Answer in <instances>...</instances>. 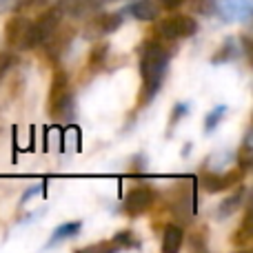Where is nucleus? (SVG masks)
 <instances>
[{
	"mask_svg": "<svg viewBox=\"0 0 253 253\" xmlns=\"http://www.w3.org/2000/svg\"><path fill=\"white\" fill-rule=\"evenodd\" d=\"M38 191H40V187H31V189H27V193L22 196V202H27L31 196H34V193H38Z\"/></svg>",
	"mask_w": 253,
	"mask_h": 253,
	"instance_id": "28",
	"label": "nucleus"
},
{
	"mask_svg": "<svg viewBox=\"0 0 253 253\" xmlns=\"http://www.w3.org/2000/svg\"><path fill=\"white\" fill-rule=\"evenodd\" d=\"M184 242V229L180 224H167L162 231V251L165 253H175Z\"/></svg>",
	"mask_w": 253,
	"mask_h": 253,
	"instance_id": "12",
	"label": "nucleus"
},
{
	"mask_svg": "<svg viewBox=\"0 0 253 253\" xmlns=\"http://www.w3.org/2000/svg\"><path fill=\"white\" fill-rule=\"evenodd\" d=\"M184 0H158V4L160 7H165V9H175V7H180Z\"/></svg>",
	"mask_w": 253,
	"mask_h": 253,
	"instance_id": "26",
	"label": "nucleus"
},
{
	"mask_svg": "<svg viewBox=\"0 0 253 253\" xmlns=\"http://www.w3.org/2000/svg\"><path fill=\"white\" fill-rule=\"evenodd\" d=\"M224 114H227V105H218L207 114V118H205V131L207 133H213V131L218 129V125L222 123Z\"/></svg>",
	"mask_w": 253,
	"mask_h": 253,
	"instance_id": "17",
	"label": "nucleus"
},
{
	"mask_svg": "<svg viewBox=\"0 0 253 253\" xmlns=\"http://www.w3.org/2000/svg\"><path fill=\"white\" fill-rule=\"evenodd\" d=\"M129 171L131 173H142V171H147V158L135 156L133 160H131V165H129Z\"/></svg>",
	"mask_w": 253,
	"mask_h": 253,
	"instance_id": "24",
	"label": "nucleus"
},
{
	"mask_svg": "<svg viewBox=\"0 0 253 253\" xmlns=\"http://www.w3.org/2000/svg\"><path fill=\"white\" fill-rule=\"evenodd\" d=\"M114 245L118 247V249H140V240L135 238L133 231H129V229L116 233V236H114Z\"/></svg>",
	"mask_w": 253,
	"mask_h": 253,
	"instance_id": "18",
	"label": "nucleus"
},
{
	"mask_svg": "<svg viewBox=\"0 0 253 253\" xmlns=\"http://www.w3.org/2000/svg\"><path fill=\"white\" fill-rule=\"evenodd\" d=\"M227 7L233 16L242 18V20H247V18L251 16V0H231Z\"/></svg>",
	"mask_w": 253,
	"mask_h": 253,
	"instance_id": "20",
	"label": "nucleus"
},
{
	"mask_svg": "<svg viewBox=\"0 0 253 253\" xmlns=\"http://www.w3.org/2000/svg\"><path fill=\"white\" fill-rule=\"evenodd\" d=\"M49 0H16L13 2V9L18 13H29V11H36V9H42Z\"/></svg>",
	"mask_w": 253,
	"mask_h": 253,
	"instance_id": "22",
	"label": "nucleus"
},
{
	"mask_svg": "<svg viewBox=\"0 0 253 253\" xmlns=\"http://www.w3.org/2000/svg\"><path fill=\"white\" fill-rule=\"evenodd\" d=\"M245 175H247V171L240 169V167L227 171V173H205L200 178V187L207 193H220V191H227V189L240 184L245 180Z\"/></svg>",
	"mask_w": 253,
	"mask_h": 253,
	"instance_id": "6",
	"label": "nucleus"
},
{
	"mask_svg": "<svg viewBox=\"0 0 253 253\" xmlns=\"http://www.w3.org/2000/svg\"><path fill=\"white\" fill-rule=\"evenodd\" d=\"M11 65H13L11 53H0V80L4 78V74H7L9 69H11Z\"/></svg>",
	"mask_w": 253,
	"mask_h": 253,
	"instance_id": "25",
	"label": "nucleus"
},
{
	"mask_svg": "<svg viewBox=\"0 0 253 253\" xmlns=\"http://www.w3.org/2000/svg\"><path fill=\"white\" fill-rule=\"evenodd\" d=\"M60 22H62V11L58 7H49L31 22L29 27V36H27V42L25 49H36V47H42L58 29H60Z\"/></svg>",
	"mask_w": 253,
	"mask_h": 253,
	"instance_id": "3",
	"label": "nucleus"
},
{
	"mask_svg": "<svg viewBox=\"0 0 253 253\" xmlns=\"http://www.w3.org/2000/svg\"><path fill=\"white\" fill-rule=\"evenodd\" d=\"M238 53H240V49H238V40L236 38H227L222 42V47H220L218 51L213 53L211 62H213V65H227V62L236 60Z\"/></svg>",
	"mask_w": 253,
	"mask_h": 253,
	"instance_id": "15",
	"label": "nucleus"
},
{
	"mask_svg": "<svg viewBox=\"0 0 253 253\" xmlns=\"http://www.w3.org/2000/svg\"><path fill=\"white\" fill-rule=\"evenodd\" d=\"M74 89L67 71H56L49 87V116L53 120H71L74 118Z\"/></svg>",
	"mask_w": 253,
	"mask_h": 253,
	"instance_id": "2",
	"label": "nucleus"
},
{
	"mask_svg": "<svg viewBox=\"0 0 253 253\" xmlns=\"http://www.w3.org/2000/svg\"><path fill=\"white\" fill-rule=\"evenodd\" d=\"M80 229H83V222H80V220H76V222H62L60 227L53 229L47 247H56V245H62V242L71 240V238H76L80 233Z\"/></svg>",
	"mask_w": 253,
	"mask_h": 253,
	"instance_id": "13",
	"label": "nucleus"
},
{
	"mask_svg": "<svg viewBox=\"0 0 253 253\" xmlns=\"http://www.w3.org/2000/svg\"><path fill=\"white\" fill-rule=\"evenodd\" d=\"M100 2L102 0H60V2H58V9L71 18H80V16L91 13L93 9H98Z\"/></svg>",
	"mask_w": 253,
	"mask_h": 253,
	"instance_id": "11",
	"label": "nucleus"
},
{
	"mask_svg": "<svg viewBox=\"0 0 253 253\" xmlns=\"http://www.w3.org/2000/svg\"><path fill=\"white\" fill-rule=\"evenodd\" d=\"M29 27H31V22L25 18V13L13 16L11 20L7 22V27H4V38H7V42L11 44V47L25 49L27 36H29Z\"/></svg>",
	"mask_w": 253,
	"mask_h": 253,
	"instance_id": "7",
	"label": "nucleus"
},
{
	"mask_svg": "<svg viewBox=\"0 0 253 253\" xmlns=\"http://www.w3.org/2000/svg\"><path fill=\"white\" fill-rule=\"evenodd\" d=\"M125 11L129 13L131 18H135V20L151 22V20H158V16H160V4H158L156 0H135Z\"/></svg>",
	"mask_w": 253,
	"mask_h": 253,
	"instance_id": "8",
	"label": "nucleus"
},
{
	"mask_svg": "<svg viewBox=\"0 0 253 253\" xmlns=\"http://www.w3.org/2000/svg\"><path fill=\"white\" fill-rule=\"evenodd\" d=\"M187 114H189V105H187V102H178V105L173 107V114H171V120H169V126H171V129H173V126L178 125Z\"/></svg>",
	"mask_w": 253,
	"mask_h": 253,
	"instance_id": "23",
	"label": "nucleus"
},
{
	"mask_svg": "<svg viewBox=\"0 0 253 253\" xmlns=\"http://www.w3.org/2000/svg\"><path fill=\"white\" fill-rule=\"evenodd\" d=\"M107 56H109V42L93 44V49L89 51V67H91V69H98V67L107 60Z\"/></svg>",
	"mask_w": 253,
	"mask_h": 253,
	"instance_id": "19",
	"label": "nucleus"
},
{
	"mask_svg": "<svg viewBox=\"0 0 253 253\" xmlns=\"http://www.w3.org/2000/svg\"><path fill=\"white\" fill-rule=\"evenodd\" d=\"M245 198H247V187L245 184H236V191L231 193L229 198H224L222 202H220V207H218V218L220 220H227V218H231L233 213H236L238 209H240L242 205H245Z\"/></svg>",
	"mask_w": 253,
	"mask_h": 253,
	"instance_id": "10",
	"label": "nucleus"
},
{
	"mask_svg": "<svg viewBox=\"0 0 253 253\" xmlns=\"http://www.w3.org/2000/svg\"><path fill=\"white\" fill-rule=\"evenodd\" d=\"M236 160H238V167H240V169H245V171H249V169H251V165H253V147H251V131H247L245 140H242L240 149H238V153H236Z\"/></svg>",
	"mask_w": 253,
	"mask_h": 253,
	"instance_id": "16",
	"label": "nucleus"
},
{
	"mask_svg": "<svg viewBox=\"0 0 253 253\" xmlns=\"http://www.w3.org/2000/svg\"><path fill=\"white\" fill-rule=\"evenodd\" d=\"M251 207L247 209V213H245V220H242V224L233 231V236H231V245L233 247H247L251 242V238H253V224H251Z\"/></svg>",
	"mask_w": 253,
	"mask_h": 253,
	"instance_id": "14",
	"label": "nucleus"
},
{
	"mask_svg": "<svg viewBox=\"0 0 253 253\" xmlns=\"http://www.w3.org/2000/svg\"><path fill=\"white\" fill-rule=\"evenodd\" d=\"M13 2H16V0H0V13H4V11H9V9H13Z\"/></svg>",
	"mask_w": 253,
	"mask_h": 253,
	"instance_id": "27",
	"label": "nucleus"
},
{
	"mask_svg": "<svg viewBox=\"0 0 253 253\" xmlns=\"http://www.w3.org/2000/svg\"><path fill=\"white\" fill-rule=\"evenodd\" d=\"M169 69V51L158 40H147L140 47V96L138 107H147L153 102Z\"/></svg>",
	"mask_w": 253,
	"mask_h": 253,
	"instance_id": "1",
	"label": "nucleus"
},
{
	"mask_svg": "<svg viewBox=\"0 0 253 253\" xmlns=\"http://www.w3.org/2000/svg\"><path fill=\"white\" fill-rule=\"evenodd\" d=\"M193 9L200 16H215V13H220V7L215 0H193Z\"/></svg>",
	"mask_w": 253,
	"mask_h": 253,
	"instance_id": "21",
	"label": "nucleus"
},
{
	"mask_svg": "<svg viewBox=\"0 0 253 253\" xmlns=\"http://www.w3.org/2000/svg\"><path fill=\"white\" fill-rule=\"evenodd\" d=\"M123 27V13L118 11H107V13H100L98 18L91 20V31L98 36H109V34H116V31Z\"/></svg>",
	"mask_w": 253,
	"mask_h": 253,
	"instance_id": "9",
	"label": "nucleus"
},
{
	"mask_svg": "<svg viewBox=\"0 0 253 253\" xmlns=\"http://www.w3.org/2000/svg\"><path fill=\"white\" fill-rule=\"evenodd\" d=\"M158 200V191L153 187H135L131 189L123 200V211L131 218H138V215L147 213Z\"/></svg>",
	"mask_w": 253,
	"mask_h": 253,
	"instance_id": "5",
	"label": "nucleus"
},
{
	"mask_svg": "<svg viewBox=\"0 0 253 253\" xmlns=\"http://www.w3.org/2000/svg\"><path fill=\"white\" fill-rule=\"evenodd\" d=\"M198 20L193 16H184V13H178V16L165 18L162 22H158V34L167 40H180V38H191V36L198 34Z\"/></svg>",
	"mask_w": 253,
	"mask_h": 253,
	"instance_id": "4",
	"label": "nucleus"
}]
</instances>
